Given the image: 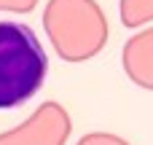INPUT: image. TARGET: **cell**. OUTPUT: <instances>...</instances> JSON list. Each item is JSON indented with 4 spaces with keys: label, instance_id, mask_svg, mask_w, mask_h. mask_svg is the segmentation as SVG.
Wrapping results in <instances>:
<instances>
[{
    "label": "cell",
    "instance_id": "cell-1",
    "mask_svg": "<svg viewBox=\"0 0 153 145\" xmlns=\"http://www.w3.org/2000/svg\"><path fill=\"white\" fill-rule=\"evenodd\" d=\"M48 73V57L35 30L22 22H0V110L30 102Z\"/></svg>",
    "mask_w": 153,
    "mask_h": 145
},
{
    "label": "cell",
    "instance_id": "cell-2",
    "mask_svg": "<svg viewBox=\"0 0 153 145\" xmlns=\"http://www.w3.org/2000/svg\"><path fill=\"white\" fill-rule=\"evenodd\" d=\"M43 30L65 62H86L108 43V16L97 0H48Z\"/></svg>",
    "mask_w": 153,
    "mask_h": 145
},
{
    "label": "cell",
    "instance_id": "cell-3",
    "mask_svg": "<svg viewBox=\"0 0 153 145\" xmlns=\"http://www.w3.org/2000/svg\"><path fill=\"white\" fill-rule=\"evenodd\" d=\"M70 113L59 102H43L24 124L0 135V145H65L70 137Z\"/></svg>",
    "mask_w": 153,
    "mask_h": 145
},
{
    "label": "cell",
    "instance_id": "cell-4",
    "mask_svg": "<svg viewBox=\"0 0 153 145\" xmlns=\"http://www.w3.org/2000/svg\"><path fill=\"white\" fill-rule=\"evenodd\" d=\"M121 65L134 86L153 91V27L140 30L124 43Z\"/></svg>",
    "mask_w": 153,
    "mask_h": 145
},
{
    "label": "cell",
    "instance_id": "cell-5",
    "mask_svg": "<svg viewBox=\"0 0 153 145\" xmlns=\"http://www.w3.org/2000/svg\"><path fill=\"white\" fill-rule=\"evenodd\" d=\"M118 16L124 27H143L153 22V0H118Z\"/></svg>",
    "mask_w": 153,
    "mask_h": 145
},
{
    "label": "cell",
    "instance_id": "cell-6",
    "mask_svg": "<svg viewBox=\"0 0 153 145\" xmlns=\"http://www.w3.org/2000/svg\"><path fill=\"white\" fill-rule=\"evenodd\" d=\"M75 145H132V143L124 140V137H118V135H110V132H89Z\"/></svg>",
    "mask_w": 153,
    "mask_h": 145
},
{
    "label": "cell",
    "instance_id": "cell-7",
    "mask_svg": "<svg viewBox=\"0 0 153 145\" xmlns=\"http://www.w3.org/2000/svg\"><path fill=\"white\" fill-rule=\"evenodd\" d=\"M38 5V0H0V11H11V13H30Z\"/></svg>",
    "mask_w": 153,
    "mask_h": 145
}]
</instances>
